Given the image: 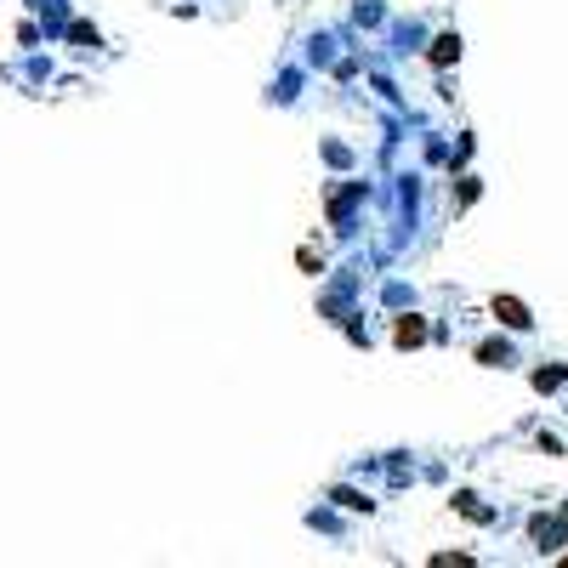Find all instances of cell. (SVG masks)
Returning a JSON list of instances; mask_svg holds the SVG:
<instances>
[{"label": "cell", "mask_w": 568, "mask_h": 568, "mask_svg": "<svg viewBox=\"0 0 568 568\" xmlns=\"http://www.w3.org/2000/svg\"><path fill=\"white\" fill-rule=\"evenodd\" d=\"M495 313L506 324H529V313H523V302H495Z\"/></svg>", "instance_id": "cell-1"}]
</instances>
